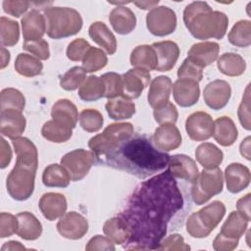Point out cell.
<instances>
[{
	"label": "cell",
	"mask_w": 251,
	"mask_h": 251,
	"mask_svg": "<svg viewBox=\"0 0 251 251\" xmlns=\"http://www.w3.org/2000/svg\"><path fill=\"white\" fill-rule=\"evenodd\" d=\"M182 206V194L168 170L140 183L119 214L129 233L125 248L157 249L169 222Z\"/></svg>",
	"instance_id": "cell-1"
},
{
	"label": "cell",
	"mask_w": 251,
	"mask_h": 251,
	"mask_svg": "<svg viewBox=\"0 0 251 251\" xmlns=\"http://www.w3.org/2000/svg\"><path fill=\"white\" fill-rule=\"evenodd\" d=\"M170 155L155 148L146 137L128 138L105 161L112 167L145 178L168 166Z\"/></svg>",
	"instance_id": "cell-2"
},
{
	"label": "cell",
	"mask_w": 251,
	"mask_h": 251,
	"mask_svg": "<svg viewBox=\"0 0 251 251\" xmlns=\"http://www.w3.org/2000/svg\"><path fill=\"white\" fill-rule=\"evenodd\" d=\"M183 22L196 39H222L227 29V16L214 11L207 2L196 1L188 4L183 11Z\"/></svg>",
	"instance_id": "cell-3"
},
{
	"label": "cell",
	"mask_w": 251,
	"mask_h": 251,
	"mask_svg": "<svg viewBox=\"0 0 251 251\" xmlns=\"http://www.w3.org/2000/svg\"><path fill=\"white\" fill-rule=\"evenodd\" d=\"M46 33L50 38L61 39L76 34L82 27L80 14L69 7H50L44 11Z\"/></svg>",
	"instance_id": "cell-4"
},
{
	"label": "cell",
	"mask_w": 251,
	"mask_h": 251,
	"mask_svg": "<svg viewBox=\"0 0 251 251\" xmlns=\"http://www.w3.org/2000/svg\"><path fill=\"white\" fill-rule=\"evenodd\" d=\"M133 135V126L130 123H114L109 125L102 133L89 139L88 147L96 158L104 160L112 154L121 143Z\"/></svg>",
	"instance_id": "cell-5"
},
{
	"label": "cell",
	"mask_w": 251,
	"mask_h": 251,
	"mask_svg": "<svg viewBox=\"0 0 251 251\" xmlns=\"http://www.w3.org/2000/svg\"><path fill=\"white\" fill-rule=\"evenodd\" d=\"M226 214V207L221 201H213L198 212L189 216L186 231L195 238L207 237L217 227Z\"/></svg>",
	"instance_id": "cell-6"
},
{
	"label": "cell",
	"mask_w": 251,
	"mask_h": 251,
	"mask_svg": "<svg viewBox=\"0 0 251 251\" xmlns=\"http://www.w3.org/2000/svg\"><path fill=\"white\" fill-rule=\"evenodd\" d=\"M248 223L249 221L238 211L231 212L214 239L213 248L217 251H231L235 249L248 226Z\"/></svg>",
	"instance_id": "cell-7"
},
{
	"label": "cell",
	"mask_w": 251,
	"mask_h": 251,
	"mask_svg": "<svg viewBox=\"0 0 251 251\" xmlns=\"http://www.w3.org/2000/svg\"><path fill=\"white\" fill-rule=\"evenodd\" d=\"M191 197L196 205L207 203L213 196L220 194L224 187V176L221 169L203 170L192 182Z\"/></svg>",
	"instance_id": "cell-8"
},
{
	"label": "cell",
	"mask_w": 251,
	"mask_h": 251,
	"mask_svg": "<svg viewBox=\"0 0 251 251\" xmlns=\"http://www.w3.org/2000/svg\"><path fill=\"white\" fill-rule=\"evenodd\" d=\"M35 173L36 171L28 167L16 164L7 176L6 187L9 195L17 201L28 199L34 190Z\"/></svg>",
	"instance_id": "cell-9"
},
{
	"label": "cell",
	"mask_w": 251,
	"mask_h": 251,
	"mask_svg": "<svg viewBox=\"0 0 251 251\" xmlns=\"http://www.w3.org/2000/svg\"><path fill=\"white\" fill-rule=\"evenodd\" d=\"M146 25L153 35H169L176 30V15L167 6L155 7L146 16Z\"/></svg>",
	"instance_id": "cell-10"
},
{
	"label": "cell",
	"mask_w": 251,
	"mask_h": 251,
	"mask_svg": "<svg viewBox=\"0 0 251 251\" xmlns=\"http://www.w3.org/2000/svg\"><path fill=\"white\" fill-rule=\"evenodd\" d=\"M94 158L95 155L92 151L75 149L62 157L61 165L69 172L73 181H78L88 174L94 163Z\"/></svg>",
	"instance_id": "cell-11"
},
{
	"label": "cell",
	"mask_w": 251,
	"mask_h": 251,
	"mask_svg": "<svg viewBox=\"0 0 251 251\" xmlns=\"http://www.w3.org/2000/svg\"><path fill=\"white\" fill-rule=\"evenodd\" d=\"M185 130L194 141L207 140L213 135L214 121L206 112H194L185 121Z\"/></svg>",
	"instance_id": "cell-12"
},
{
	"label": "cell",
	"mask_w": 251,
	"mask_h": 251,
	"mask_svg": "<svg viewBox=\"0 0 251 251\" xmlns=\"http://www.w3.org/2000/svg\"><path fill=\"white\" fill-rule=\"evenodd\" d=\"M58 232L65 238L76 240L82 238L88 230L87 220L76 212L65 214L57 223Z\"/></svg>",
	"instance_id": "cell-13"
},
{
	"label": "cell",
	"mask_w": 251,
	"mask_h": 251,
	"mask_svg": "<svg viewBox=\"0 0 251 251\" xmlns=\"http://www.w3.org/2000/svg\"><path fill=\"white\" fill-rule=\"evenodd\" d=\"M149 72L141 69H130L122 75L123 95L131 100L138 98L150 81Z\"/></svg>",
	"instance_id": "cell-14"
},
{
	"label": "cell",
	"mask_w": 251,
	"mask_h": 251,
	"mask_svg": "<svg viewBox=\"0 0 251 251\" xmlns=\"http://www.w3.org/2000/svg\"><path fill=\"white\" fill-rule=\"evenodd\" d=\"M231 95L230 85L222 79L209 82L203 91V98L208 107L213 110H221L226 106Z\"/></svg>",
	"instance_id": "cell-15"
},
{
	"label": "cell",
	"mask_w": 251,
	"mask_h": 251,
	"mask_svg": "<svg viewBox=\"0 0 251 251\" xmlns=\"http://www.w3.org/2000/svg\"><path fill=\"white\" fill-rule=\"evenodd\" d=\"M168 171L175 178L193 182L198 176V168L195 162L184 154H176L170 157Z\"/></svg>",
	"instance_id": "cell-16"
},
{
	"label": "cell",
	"mask_w": 251,
	"mask_h": 251,
	"mask_svg": "<svg viewBox=\"0 0 251 251\" xmlns=\"http://www.w3.org/2000/svg\"><path fill=\"white\" fill-rule=\"evenodd\" d=\"M174 99L180 107H190L196 104L200 96L197 81L188 78H178L173 85Z\"/></svg>",
	"instance_id": "cell-17"
},
{
	"label": "cell",
	"mask_w": 251,
	"mask_h": 251,
	"mask_svg": "<svg viewBox=\"0 0 251 251\" xmlns=\"http://www.w3.org/2000/svg\"><path fill=\"white\" fill-rule=\"evenodd\" d=\"M153 142L160 151H172L181 144V134L175 124H163L156 128Z\"/></svg>",
	"instance_id": "cell-18"
},
{
	"label": "cell",
	"mask_w": 251,
	"mask_h": 251,
	"mask_svg": "<svg viewBox=\"0 0 251 251\" xmlns=\"http://www.w3.org/2000/svg\"><path fill=\"white\" fill-rule=\"evenodd\" d=\"M220 46L217 42L203 41L193 44L187 53V59L201 69L214 63L219 55Z\"/></svg>",
	"instance_id": "cell-19"
},
{
	"label": "cell",
	"mask_w": 251,
	"mask_h": 251,
	"mask_svg": "<svg viewBox=\"0 0 251 251\" xmlns=\"http://www.w3.org/2000/svg\"><path fill=\"white\" fill-rule=\"evenodd\" d=\"M38 207L48 221H55L62 218L67 211V199L61 193L48 192L41 196Z\"/></svg>",
	"instance_id": "cell-20"
},
{
	"label": "cell",
	"mask_w": 251,
	"mask_h": 251,
	"mask_svg": "<svg viewBox=\"0 0 251 251\" xmlns=\"http://www.w3.org/2000/svg\"><path fill=\"white\" fill-rule=\"evenodd\" d=\"M157 55V68L158 72H169L171 71L179 56V48L177 44L171 40L155 42L151 45Z\"/></svg>",
	"instance_id": "cell-21"
},
{
	"label": "cell",
	"mask_w": 251,
	"mask_h": 251,
	"mask_svg": "<svg viewBox=\"0 0 251 251\" xmlns=\"http://www.w3.org/2000/svg\"><path fill=\"white\" fill-rule=\"evenodd\" d=\"M226 188L231 193H238L250 183V171L240 163L229 164L225 171Z\"/></svg>",
	"instance_id": "cell-22"
},
{
	"label": "cell",
	"mask_w": 251,
	"mask_h": 251,
	"mask_svg": "<svg viewBox=\"0 0 251 251\" xmlns=\"http://www.w3.org/2000/svg\"><path fill=\"white\" fill-rule=\"evenodd\" d=\"M25 118L21 111L14 109L1 110V133L11 139L19 137L25 129Z\"/></svg>",
	"instance_id": "cell-23"
},
{
	"label": "cell",
	"mask_w": 251,
	"mask_h": 251,
	"mask_svg": "<svg viewBox=\"0 0 251 251\" xmlns=\"http://www.w3.org/2000/svg\"><path fill=\"white\" fill-rule=\"evenodd\" d=\"M23 36L25 41L41 39L46 32V23L44 16L38 11L31 10L22 19Z\"/></svg>",
	"instance_id": "cell-24"
},
{
	"label": "cell",
	"mask_w": 251,
	"mask_h": 251,
	"mask_svg": "<svg viewBox=\"0 0 251 251\" xmlns=\"http://www.w3.org/2000/svg\"><path fill=\"white\" fill-rule=\"evenodd\" d=\"M17 155L16 164L28 167L34 171L38 166V153L35 145L26 137H16L12 139Z\"/></svg>",
	"instance_id": "cell-25"
},
{
	"label": "cell",
	"mask_w": 251,
	"mask_h": 251,
	"mask_svg": "<svg viewBox=\"0 0 251 251\" xmlns=\"http://www.w3.org/2000/svg\"><path fill=\"white\" fill-rule=\"evenodd\" d=\"M109 21L114 30L119 34L130 33L136 25V18L134 13L126 6H117L110 15Z\"/></svg>",
	"instance_id": "cell-26"
},
{
	"label": "cell",
	"mask_w": 251,
	"mask_h": 251,
	"mask_svg": "<svg viewBox=\"0 0 251 251\" xmlns=\"http://www.w3.org/2000/svg\"><path fill=\"white\" fill-rule=\"evenodd\" d=\"M172 80L169 76L159 75L155 77L150 84L147 100L149 105L155 109L160 105L169 101L171 90H172Z\"/></svg>",
	"instance_id": "cell-27"
},
{
	"label": "cell",
	"mask_w": 251,
	"mask_h": 251,
	"mask_svg": "<svg viewBox=\"0 0 251 251\" xmlns=\"http://www.w3.org/2000/svg\"><path fill=\"white\" fill-rule=\"evenodd\" d=\"M52 120L65 125L71 128H75L78 120V113L75 105L68 99H60L52 107Z\"/></svg>",
	"instance_id": "cell-28"
},
{
	"label": "cell",
	"mask_w": 251,
	"mask_h": 251,
	"mask_svg": "<svg viewBox=\"0 0 251 251\" xmlns=\"http://www.w3.org/2000/svg\"><path fill=\"white\" fill-rule=\"evenodd\" d=\"M213 136L220 145L226 147L235 142L238 131L233 121L229 117L223 116L214 122Z\"/></svg>",
	"instance_id": "cell-29"
},
{
	"label": "cell",
	"mask_w": 251,
	"mask_h": 251,
	"mask_svg": "<svg viewBox=\"0 0 251 251\" xmlns=\"http://www.w3.org/2000/svg\"><path fill=\"white\" fill-rule=\"evenodd\" d=\"M91 39L102 47L107 54L113 55L117 50V40L113 32L102 22H94L88 29Z\"/></svg>",
	"instance_id": "cell-30"
},
{
	"label": "cell",
	"mask_w": 251,
	"mask_h": 251,
	"mask_svg": "<svg viewBox=\"0 0 251 251\" xmlns=\"http://www.w3.org/2000/svg\"><path fill=\"white\" fill-rule=\"evenodd\" d=\"M17 234L25 240H35L42 233L41 223L29 212H22L17 215Z\"/></svg>",
	"instance_id": "cell-31"
},
{
	"label": "cell",
	"mask_w": 251,
	"mask_h": 251,
	"mask_svg": "<svg viewBox=\"0 0 251 251\" xmlns=\"http://www.w3.org/2000/svg\"><path fill=\"white\" fill-rule=\"evenodd\" d=\"M195 157L198 163L206 170L218 168L224 159V154L220 148L210 142L200 144L195 150Z\"/></svg>",
	"instance_id": "cell-32"
},
{
	"label": "cell",
	"mask_w": 251,
	"mask_h": 251,
	"mask_svg": "<svg viewBox=\"0 0 251 251\" xmlns=\"http://www.w3.org/2000/svg\"><path fill=\"white\" fill-rule=\"evenodd\" d=\"M130 64L136 69L145 70L147 72L156 70L158 60L155 50L150 45H138L130 54Z\"/></svg>",
	"instance_id": "cell-33"
},
{
	"label": "cell",
	"mask_w": 251,
	"mask_h": 251,
	"mask_svg": "<svg viewBox=\"0 0 251 251\" xmlns=\"http://www.w3.org/2000/svg\"><path fill=\"white\" fill-rule=\"evenodd\" d=\"M109 117L116 121L130 119L135 113V105L124 96L108 99L105 105Z\"/></svg>",
	"instance_id": "cell-34"
},
{
	"label": "cell",
	"mask_w": 251,
	"mask_h": 251,
	"mask_svg": "<svg viewBox=\"0 0 251 251\" xmlns=\"http://www.w3.org/2000/svg\"><path fill=\"white\" fill-rule=\"evenodd\" d=\"M217 67L222 74L227 76H238L245 72L246 62L240 55L228 52L220 56Z\"/></svg>",
	"instance_id": "cell-35"
},
{
	"label": "cell",
	"mask_w": 251,
	"mask_h": 251,
	"mask_svg": "<svg viewBox=\"0 0 251 251\" xmlns=\"http://www.w3.org/2000/svg\"><path fill=\"white\" fill-rule=\"evenodd\" d=\"M70 181L71 176L62 165L52 164L43 171L42 182L47 187H67Z\"/></svg>",
	"instance_id": "cell-36"
},
{
	"label": "cell",
	"mask_w": 251,
	"mask_h": 251,
	"mask_svg": "<svg viewBox=\"0 0 251 251\" xmlns=\"http://www.w3.org/2000/svg\"><path fill=\"white\" fill-rule=\"evenodd\" d=\"M105 94V86L101 77L97 75H89L85 78L78 89V96L86 102L96 101Z\"/></svg>",
	"instance_id": "cell-37"
},
{
	"label": "cell",
	"mask_w": 251,
	"mask_h": 251,
	"mask_svg": "<svg viewBox=\"0 0 251 251\" xmlns=\"http://www.w3.org/2000/svg\"><path fill=\"white\" fill-rule=\"evenodd\" d=\"M103 231L114 243L123 244L128 240L129 233L128 229L120 216L113 217L105 222Z\"/></svg>",
	"instance_id": "cell-38"
},
{
	"label": "cell",
	"mask_w": 251,
	"mask_h": 251,
	"mask_svg": "<svg viewBox=\"0 0 251 251\" xmlns=\"http://www.w3.org/2000/svg\"><path fill=\"white\" fill-rule=\"evenodd\" d=\"M42 136L48 141L62 143L68 141L73 134V128L54 120L46 122L41 128Z\"/></svg>",
	"instance_id": "cell-39"
},
{
	"label": "cell",
	"mask_w": 251,
	"mask_h": 251,
	"mask_svg": "<svg viewBox=\"0 0 251 251\" xmlns=\"http://www.w3.org/2000/svg\"><path fill=\"white\" fill-rule=\"evenodd\" d=\"M43 69V65L39 59L25 53H20L15 61V70L18 74L32 77L38 75Z\"/></svg>",
	"instance_id": "cell-40"
},
{
	"label": "cell",
	"mask_w": 251,
	"mask_h": 251,
	"mask_svg": "<svg viewBox=\"0 0 251 251\" xmlns=\"http://www.w3.org/2000/svg\"><path fill=\"white\" fill-rule=\"evenodd\" d=\"M230 44L236 47H248L251 44V22L240 20L232 26L227 35Z\"/></svg>",
	"instance_id": "cell-41"
},
{
	"label": "cell",
	"mask_w": 251,
	"mask_h": 251,
	"mask_svg": "<svg viewBox=\"0 0 251 251\" xmlns=\"http://www.w3.org/2000/svg\"><path fill=\"white\" fill-rule=\"evenodd\" d=\"M20 38L19 24L6 17L0 18V41L2 47L14 46Z\"/></svg>",
	"instance_id": "cell-42"
},
{
	"label": "cell",
	"mask_w": 251,
	"mask_h": 251,
	"mask_svg": "<svg viewBox=\"0 0 251 251\" xmlns=\"http://www.w3.org/2000/svg\"><path fill=\"white\" fill-rule=\"evenodd\" d=\"M25 105V98L18 89L9 87L1 91L0 94V109H14L23 112Z\"/></svg>",
	"instance_id": "cell-43"
},
{
	"label": "cell",
	"mask_w": 251,
	"mask_h": 251,
	"mask_svg": "<svg viewBox=\"0 0 251 251\" xmlns=\"http://www.w3.org/2000/svg\"><path fill=\"white\" fill-rule=\"evenodd\" d=\"M108 63L104 51L96 47H90L82 59V68L86 73H94L103 69Z\"/></svg>",
	"instance_id": "cell-44"
},
{
	"label": "cell",
	"mask_w": 251,
	"mask_h": 251,
	"mask_svg": "<svg viewBox=\"0 0 251 251\" xmlns=\"http://www.w3.org/2000/svg\"><path fill=\"white\" fill-rule=\"evenodd\" d=\"M79 125L87 132H96L101 129L104 119L96 109H83L79 113Z\"/></svg>",
	"instance_id": "cell-45"
},
{
	"label": "cell",
	"mask_w": 251,
	"mask_h": 251,
	"mask_svg": "<svg viewBox=\"0 0 251 251\" xmlns=\"http://www.w3.org/2000/svg\"><path fill=\"white\" fill-rule=\"evenodd\" d=\"M86 72L81 67L71 68L61 78L60 85L67 91H73L80 87L85 80Z\"/></svg>",
	"instance_id": "cell-46"
},
{
	"label": "cell",
	"mask_w": 251,
	"mask_h": 251,
	"mask_svg": "<svg viewBox=\"0 0 251 251\" xmlns=\"http://www.w3.org/2000/svg\"><path fill=\"white\" fill-rule=\"evenodd\" d=\"M100 77L105 86L104 97L112 99L123 95V79L121 75L111 72L102 75Z\"/></svg>",
	"instance_id": "cell-47"
},
{
	"label": "cell",
	"mask_w": 251,
	"mask_h": 251,
	"mask_svg": "<svg viewBox=\"0 0 251 251\" xmlns=\"http://www.w3.org/2000/svg\"><path fill=\"white\" fill-rule=\"evenodd\" d=\"M155 121L160 124H175L177 121L178 113L176 106L171 102H166L154 109L153 112Z\"/></svg>",
	"instance_id": "cell-48"
},
{
	"label": "cell",
	"mask_w": 251,
	"mask_h": 251,
	"mask_svg": "<svg viewBox=\"0 0 251 251\" xmlns=\"http://www.w3.org/2000/svg\"><path fill=\"white\" fill-rule=\"evenodd\" d=\"M23 49L31 53L39 60H47L50 57L49 45L47 41L42 38L33 41H25Z\"/></svg>",
	"instance_id": "cell-49"
},
{
	"label": "cell",
	"mask_w": 251,
	"mask_h": 251,
	"mask_svg": "<svg viewBox=\"0 0 251 251\" xmlns=\"http://www.w3.org/2000/svg\"><path fill=\"white\" fill-rule=\"evenodd\" d=\"M90 47V44L85 39L76 38L68 45L67 57L71 61H82Z\"/></svg>",
	"instance_id": "cell-50"
},
{
	"label": "cell",
	"mask_w": 251,
	"mask_h": 251,
	"mask_svg": "<svg viewBox=\"0 0 251 251\" xmlns=\"http://www.w3.org/2000/svg\"><path fill=\"white\" fill-rule=\"evenodd\" d=\"M203 69L192 63L189 59H185L182 65L177 70V77L178 78H188L195 80L199 83V81L203 77Z\"/></svg>",
	"instance_id": "cell-51"
},
{
	"label": "cell",
	"mask_w": 251,
	"mask_h": 251,
	"mask_svg": "<svg viewBox=\"0 0 251 251\" xmlns=\"http://www.w3.org/2000/svg\"><path fill=\"white\" fill-rule=\"evenodd\" d=\"M249 102H250V84H248L245 89V92L243 94L241 103H240V105L238 107V111H237L239 122H240L241 126L247 130H250V128H251Z\"/></svg>",
	"instance_id": "cell-52"
},
{
	"label": "cell",
	"mask_w": 251,
	"mask_h": 251,
	"mask_svg": "<svg viewBox=\"0 0 251 251\" xmlns=\"http://www.w3.org/2000/svg\"><path fill=\"white\" fill-rule=\"evenodd\" d=\"M157 250H190V246L184 242V239L181 235L174 233L169 235L166 238H163L160 242Z\"/></svg>",
	"instance_id": "cell-53"
},
{
	"label": "cell",
	"mask_w": 251,
	"mask_h": 251,
	"mask_svg": "<svg viewBox=\"0 0 251 251\" xmlns=\"http://www.w3.org/2000/svg\"><path fill=\"white\" fill-rule=\"evenodd\" d=\"M18 219L9 213L2 212L0 214V237L4 238L17 233Z\"/></svg>",
	"instance_id": "cell-54"
},
{
	"label": "cell",
	"mask_w": 251,
	"mask_h": 251,
	"mask_svg": "<svg viewBox=\"0 0 251 251\" xmlns=\"http://www.w3.org/2000/svg\"><path fill=\"white\" fill-rule=\"evenodd\" d=\"M3 10L6 14L11 15L13 17L19 18L30 6V2L28 1H12V0H4L2 3Z\"/></svg>",
	"instance_id": "cell-55"
},
{
	"label": "cell",
	"mask_w": 251,
	"mask_h": 251,
	"mask_svg": "<svg viewBox=\"0 0 251 251\" xmlns=\"http://www.w3.org/2000/svg\"><path fill=\"white\" fill-rule=\"evenodd\" d=\"M85 250L93 251V250H115L114 242L108 237L103 235H95L93 236L85 246Z\"/></svg>",
	"instance_id": "cell-56"
},
{
	"label": "cell",
	"mask_w": 251,
	"mask_h": 251,
	"mask_svg": "<svg viewBox=\"0 0 251 251\" xmlns=\"http://www.w3.org/2000/svg\"><path fill=\"white\" fill-rule=\"evenodd\" d=\"M12 160V150L8 142L1 137L0 139V168L5 169Z\"/></svg>",
	"instance_id": "cell-57"
},
{
	"label": "cell",
	"mask_w": 251,
	"mask_h": 251,
	"mask_svg": "<svg viewBox=\"0 0 251 251\" xmlns=\"http://www.w3.org/2000/svg\"><path fill=\"white\" fill-rule=\"evenodd\" d=\"M250 198H251V194L247 193L245 196L238 199L236 203L237 211L241 215H243L248 221H250Z\"/></svg>",
	"instance_id": "cell-58"
},
{
	"label": "cell",
	"mask_w": 251,
	"mask_h": 251,
	"mask_svg": "<svg viewBox=\"0 0 251 251\" xmlns=\"http://www.w3.org/2000/svg\"><path fill=\"white\" fill-rule=\"evenodd\" d=\"M240 154L247 160H250V136H247L240 144Z\"/></svg>",
	"instance_id": "cell-59"
},
{
	"label": "cell",
	"mask_w": 251,
	"mask_h": 251,
	"mask_svg": "<svg viewBox=\"0 0 251 251\" xmlns=\"http://www.w3.org/2000/svg\"><path fill=\"white\" fill-rule=\"evenodd\" d=\"M159 4V1H139L134 2V5H136L139 9L142 10H152Z\"/></svg>",
	"instance_id": "cell-60"
},
{
	"label": "cell",
	"mask_w": 251,
	"mask_h": 251,
	"mask_svg": "<svg viewBox=\"0 0 251 251\" xmlns=\"http://www.w3.org/2000/svg\"><path fill=\"white\" fill-rule=\"evenodd\" d=\"M3 251L4 250H24V249H26L24 245H22L19 241H9V242H6L2 248H1Z\"/></svg>",
	"instance_id": "cell-61"
},
{
	"label": "cell",
	"mask_w": 251,
	"mask_h": 251,
	"mask_svg": "<svg viewBox=\"0 0 251 251\" xmlns=\"http://www.w3.org/2000/svg\"><path fill=\"white\" fill-rule=\"evenodd\" d=\"M10 62V52L5 49L4 47H1V69H4Z\"/></svg>",
	"instance_id": "cell-62"
},
{
	"label": "cell",
	"mask_w": 251,
	"mask_h": 251,
	"mask_svg": "<svg viewBox=\"0 0 251 251\" xmlns=\"http://www.w3.org/2000/svg\"><path fill=\"white\" fill-rule=\"evenodd\" d=\"M112 4H120V3H118V2H111ZM122 4H125V3H128V2H121Z\"/></svg>",
	"instance_id": "cell-63"
}]
</instances>
